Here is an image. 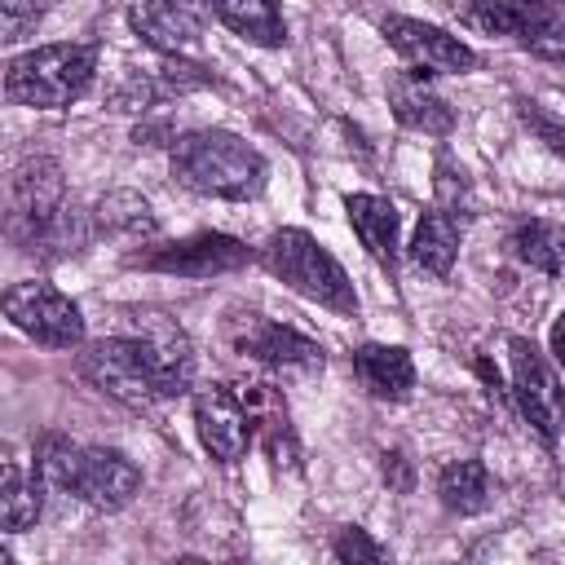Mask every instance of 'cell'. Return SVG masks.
<instances>
[{"mask_svg":"<svg viewBox=\"0 0 565 565\" xmlns=\"http://www.w3.org/2000/svg\"><path fill=\"white\" fill-rule=\"evenodd\" d=\"M168 168L177 185L207 194V199H225V203H247L269 181L265 154L225 128H194V132L172 137Z\"/></svg>","mask_w":565,"mask_h":565,"instance_id":"obj_1","label":"cell"},{"mask_svg":"<svg viewBox=\"0 0 565 565\" xmlns=\"http://www.w3.org/2000/svg\"><path fill=\"white\" fill-rule=\"evenodd\" d=\"M260 260L296 296H305V300H313L340 318H358V291H353L344 265L309 230H296V225L274 230L260 247Z\"/></svg>","mask_w":565,"mask_h":565,"instance_id":"obj_2","label":"cell"},{"mask_svg":"<svg viewBox=\"0 0 565 565\" xmlns=\"http://www.w3.org/2000/svg\"><path fill=\"white\" fill-rule=\"evenodd\" d=\"M93 75H97V44H44L9 57L4 97L13 106L62 110L88 93Z\"/></svg>","mask_w":565,"mask_h":565,"instance_id":"obj_3","label":"cell"},{"mask_svg":"<svg viewBox=\"0 0 565 565\" xmlns=\"http://www.w3.org/2000/svg\"><path fill=\"white\" fill-rule=\"evenodd\" d=\"M79 375L106 393L110 402L128 406V411H146L154 402H163V375L159 362L150 353V344L132 331V335H106L79 349Z\"/></svg>","mask_w":565,"mask_h":565,"instance_id":"obj_4","label":"cell"},{"mask_svg":"<svg viewBox=\"0 0 565 565\" xmlns=\"http://www.w3.org/2000/svg\"><path fill=\"white\" fill-rule=\"evenodd\" d=\"M66 177L53 154H26L4 194V230L22 252H35L40 238L53 230V221L66 212Z\"/></svg>","mask_w":565,"mask_h":565,"instance_id":"obj_5","label":"cell"},{"mask_svg":"<svg viewBox=\"0 0 565 565\" xmlns=\"http://www.w3.org/2000/svg\"><path fill=\"white\" fill-rule=\"evenodd\" d=\"M225 344L287 380H313L327 366V353L313 335H305L287 322H274L256 309H234L225 318Z\"/></svg>","mask_w":565,"mask_h":565,"instance_id":"obj_6","label":"cell"},{"mask_svg":"<svg viewBox=\"0 0 565 565\" xmlns=\"http://www.w3.org/2000/svg\"><path fill=\"white\" fill-rule=\"evenodd\" d=\"M463 22L486 35H508L543 62H565V13L556 0H468Z\"/></svg>","mask_w":565,"mask_h":565,"instance_id":"obj_7","label":"cell"},{"mask_svg":"<svg viewBox=\"0 0 565 565\" xmlns=\"http://www.w3.org/2000/svg\"><path fill=\"white\" fill-rule=\"evenodd\" d=\"M4 318L22 335L44 344V349H79L84 344V313H79V305L71 296H62L44 278L13 282L4 291Z\"/></svg>","mask_w":565,"mask_h":565,"instance_id":"obj_8","label":"cell"},{"mask_svg":"<svg viewBox=\"0 0 565 565\" xmlns=\"http://www.w3.org/2000/svg\"><path fill=\"white\" fill-rule=\"evenodd\" d=\"M508 362H512V397H516L521 415L530 419V428L543 441H556L565 433V384H561L556 366L530 335L508 340Z\"/></svg>","mask_w":565,"mask_h":565,"instance_id":"obj_9","label":"cell"},{"mask_svg":"<svg viewBox=\"0 0 565 565\" xmlns=\"http://www.w3.org/2000/svg\"><path fill=\"white\" fill-rule=\"evenodd\" d=\"M247 260H252V247L216 230H203L177 243H154L128 256L132 269H154V274H177V278H216V274L243 269Z\"/></svg>","mask_w":565,"mask_h":565,"instance_id":"obj_10","label":"cell"},{"mask_svg":"<svg viewBox=\"0 0 565 565\" xmlns=\"http://www.w3.org/2000/svg\"><path fill=\"white\" fill-rule=\"evenodd\" d=\"M137 490H141V472L124 450H115V446H79V459H75L66 494H75L93 512H119V508L132 503Z\"/></svg>","mask_w":565,"mask_h":565,"instance_id":"obj_11","label":"cell"},{"mask_svg":"<svg viewBox=\"0 0 565 565\" xmlns=\"http://www.w3.org/2000/svg\"><path fill=\"white\" fill-rule=\"evenodd\" d=\"M194 428H199L203 450L216 463H238L252 446L247 406L230 384H199L194 388Z\"/></svg>","mask_w":565,"mask_h":565,"instance_id":"obj_12","label":"cell"},{"mask_svg":"<svg viewBox=\"0 0 565 565\" xmlns=\"http://www.w3.org/2000/svg\"><path fill=\"white\" fill-rule=\"evenodd\" d=\"M207 18H212L207 0H137L128 13L132 31L163 57H185L190 49H199Z\"/></svg>","mask_w":565,"mask_h":565,"instance_id":"obj_13","label":"cell"},{"mask_svg":"<svg viewBox=\"0 0 565 565\" xmlns=\"http://www.w3.org/2000/svg\"><path fill=\"white\" fill-rule=\"evenodd\" d=\"M380 31H384V40L406 57V66L446 71V75H468V71H477V53H472L459 35H450V31L433 26V22L388 13V18L380 22Z\"/></svg>","mask_w":565,"mask_h":565,"instance_id":"obj_14","label":"cell"},{"mask_svg":"<svg viewBox=\"0 0 565 565\" xmlns=\"http://www.w3.org/2000/svg\"><path fill=\"white\" fill-rule=\"evenodd\" d=\"M243 406H247V419H252V441H260V450L269 455L274 468H300V441H296V428H291V411H287V397L274 388V384H247L238 388Z\"/></svg>","mask_w":565,"mask_h":565,"instance_id":"obj_15","label":"cell"},{"mask_svg":"<svg viewBox=\"0 0 565 565\" xmlns=\"http://www.w3.org/2000/svg\"><path fill=\"white\" fill-rule=\"evenodd\" d=\"M388 106H393V115H397L406 128H415V132L450 137V128H455L450 102L428 84V71H419V66H406V71H397V75L388 79Z\"/></svg>","mask_w":565,"mask_h":565,"instance_id":"obj_16","label":"cell"},{"mask_svg":"<svg viewBox=\"0 0 565 565\" xmlns=\"http://www.w3.org/2000/svg\"><path fill=\"white\" fill-rule=\"evenodd\" d=\"M137 318V335L150 344L154 362H159V375H163V397H177L194 384V349H190V335L163 318V313H132Z\"/></svg>","mask_w":565,"mask_h":565,"instance_id":"obj_17","label":"cell"},{"mask_svg":"<svg viewBox=\"0 0 565 565\" xmlns=\"http://www.w3.org/2000/svg\"><path fill=\"white\" fill-rule=\"evenodd\" d=\"M344 212H349V225L362 238L366 256L380 269L393 274L397 269V207H393V199H384V194H344Z\"/></svg>","mask_w":565,"mask_h":565,"instance_id":"obj_18","label":"cell"},{"mask_svg":"<svg viewBox=\"0 0 565 565\" xmlns=\"http://www.w3.org/2000/svg\"><path fill=\"white\" fill-rule=\"evenodd\" d=\"M353 371H358L362 388L380 402H402L415 388V362L402 344H358Z\"/></svg>","mask_w":565,"mask_h":565,"instance_id":"obj_19","label":"cell"},{"mask_svg":"<svg viewBox=\"0 0 565 565\" xmlns=\"http://www.w3.org/2000/svg\"><path fill=\"white\" fill-rule=\"evenodd\" d=\"M93 230L106 234V238H119V243H150L159 234V216L154 207L146 203V194L137 190H106L97 203H93Z\"/></svg>","mask_w":565,"mask_h":565,"instance_id":"obj_20","label":"cell"},{"mask_svg":"<svg viewBox=\"0 0 565 565\" xmlns=\"http://www.w3.org/2000/svg\"><path fill=\"white\" fill-rule=\"evenodd\" d=\"M207 4L247 44H260V49L287 44V22H282L278 0H207Z\"/></svg>","mask_w":565,"mask_h":565,"instance_id":"obj_21","label":"cell"},{"mask_svg":"<svg viewBox=\"0 0 565 565\" xmlns=\"http://www.w3.org/2000/svg\"><path fill=\"white\" fill-rule=\"evenodd\" d=\"M44 481H40V472L31 468H22L13 455L4 459V472H0V525L9 530V534H18V530H26V525H35L40 521V512H44Z\"/></svg>","mask_w":565,"mask_h":565,"instance_id":"obj_22","label":"cell"},{"mask_svg":"<svg viewBox=\"0 0 565 565\" xmlns=\"http://www.w3.org/2000/svg\"><path fill=\"white\" fill-rule=\"evenodd\" d=\"M512 256L547 278H565V225L556 221H543V216H530V221H516L512 238H508Z\"/></svg>","mask_w":565,"mask_h":565,"instance_id":"obj_23","label":"cell"},{"mask_svg":"<svg viewBox=\"0 0 565 565\" xmlns=\"http://www.w3.org/2000/svg\"><path fill=\"white\" fill-rule=\"evenodd\" d=\"M455 256H459V221H450L441 207L424 212L411 234V260L433 278H450Z\"/></svg>","mask_w":565,"mask_h":565,"instance_id":"obj_24","label":"cell"},{"mask_svg":"<svg viewBox=\"0 0 565 565\" xmlns=\"http://www.w3.org/2000/svg\"><path fill=\"white\" fill-rule=\"evenodd\" d=\"M437 499L446 512L477 516L490 503V468L481 459H450L437 472Z\"/></svg>","mask_w":565,"mask_h":565,"instance_id":"obj_25","label":"cell"},{"mask_svg":"<svg viewBox=\"0 0 565 565\" xmlns=\"http://www.w3.org/2000/svg\"><path fill=\"white\" fill-rule=\"evenodd\" d=\"M433 194H437V207H441L450 221L468 225V221L477 216V190H472L468 172H463L450 154H437V168H433Z\"/></svg>","mask_w":565,"mask_h":565,"instance_id":"obj_26","label":"cell"},{"mask_svg":"<svg viewBox=\"0 0 565 565\" xmlns=\"http://www.w3.org/2000/svg\"><path fill=\"white\" fill-rule=\"evenodd\" d=\"M75 459H79V446L71 441V437H62V433H44L40 441H35V472H40V481L49 486V490H71V472H75Z\"/></svg>","mask_w":565,"mask_h":565,"instance_id":"obj_27","label":"cell"},{"mask_svg":"<svg viewBox=\"0 0 565 565\" xmlns=\"http://www.w3.org/2000/svg\"><path fill=\"white\" fill-rule=\"evenodd\" d=\"M516 119L534 132V141H543L552 154H561L565 159V124L556 119V115H547L539 102H530V97H516Z\"/></svg>","mask_w":565,"mask_h":565,"instance_id":"obj_28","label":"cell"},{"mask_svg":"<svg viewBox=\"0 0 565 565\" xmlns=\"http://www.w3.org/2000/svg\"><path fill=\"white\" fill-rule=\"evenodd\" d=\"M331 556L344 561V565H362V561H384L388 547L375 543L362 525H344V530H335V539H331Z\"/></svg>","mask_w":565,"mask_h":565,"instance_id":"obj_29","label":"cell"},{"mask_svg":"<svg viewBox=\"0 0 565 565\" xmlns=\"http://www.w3.org/2000/svg\"><path fill=\"white\" fill-rule=\"evenodd\" d=\"M49 4L53 0H0V9H4V44H18V40H26L35 26H40V18L49 13Z\"/></svg>","mask_w":565,"mask_h":565,"instance_id":"obj_30","label":"cell"},{"mask_svg":"<svg viewBox=\"0 0 565 565\" xmlns=\"http://www.w3.org/2000/svg\"><path fill=\"white\" fill-rule=\"evenodd\" d=\"M380 472H384V481H388L393 494H411V490H415V463H411L406 450H384Z\"/></svg>","mask_w":565,"mask_h":565,"instance_id":"obj_31","label":"cell"},{"mask_svg":"<svg viewBox=\"0 0 565 565\" xmlns=\"http://www.w3.org/2000/svg\"><path fill=\"white\" fill-rule=\"evenodd\" d=\"M547 344H552V358H556V366H565V309H561V318L552 322V335H547Z\"/></svg>","mask_w":565,"mask_h":565,"instance_id":"obj_32","label":"cell"}]
</instances>
